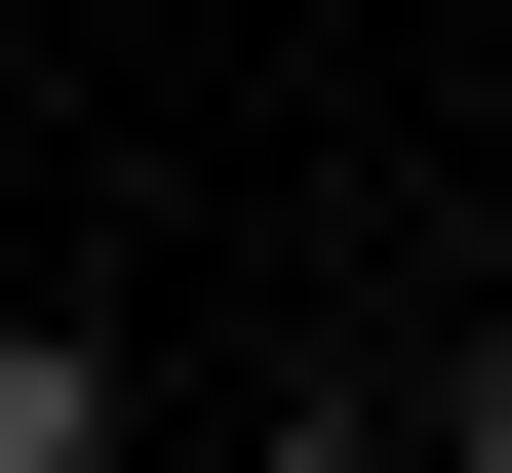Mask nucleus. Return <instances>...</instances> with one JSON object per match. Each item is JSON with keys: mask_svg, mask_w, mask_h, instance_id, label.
<instances>
[{"mask_svg": "<svg viewBox=\"0 0 512 473\" xmlns=\"http://www.w3.org/2000/svg\"><path fill=\"white\" fill-rule=\"evenodd\" d=\"M119 434H158V355H119V316H0V473H119Z\"/></svg>", "mask_w": 512, "mask_h": 473, "instance_id": "1", "label": "nucleus"}, {"mask_svg": "<svg viewBox=\"0 0 512 473\" xmlns=\"http://www.w3.org/2000/svg\"><path fill=\"white\" fill-rule=\"evenodd\" d=\"M355 434H434V473H512V316H473V355H355Z\"/></svg>", "mask_w": 512, "mask_h": 473, "instance_id": "2", "label": "nucleus"}]
</instances>
